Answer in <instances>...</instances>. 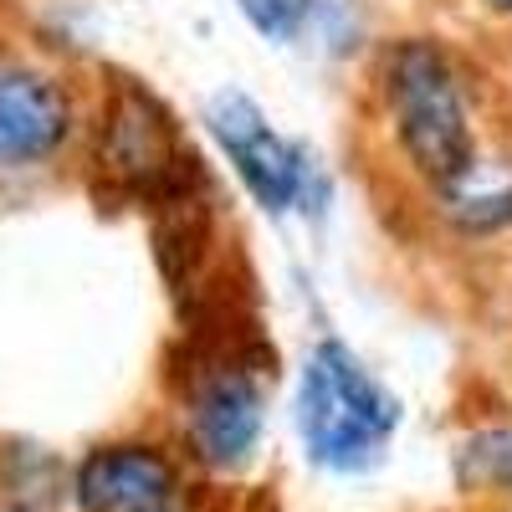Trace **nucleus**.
I'll return each mask as SVG.
<instances>
[{
	"label": "nucleus",
	"mask_w": 512,
	"mask_h": 512,
	"mask_svg": "<svg viewBox=\"0 0 512 512\" xmlns=\"http://www.w3.org/2000/svg\"><path fill=\"white\" fill-rule=\"evenodd\" d=\"M456 482L472 497H512V425H487L461 441Z\"/></svg>",
	"instance_id": "nucleus-9"
},
{
	"label": "nucleus",
	"mask_w": 512,
	"mask_h": 512,
	"mask_svg": "<svg viewBox=\"0 0 512 512\" xmlns=\"http://www.w3.org/2000/svg\"><path fill=\"white\" fill-rule=\"evenodd\" d=\"M82 134V103L62 72L11 62L0 67V169L57 164Z\"/></svg>",
	"instance_id": "nucleus-6"
},
{
	"label": "nucleus",
	"mask_w": 512,
	"mask_h": 512,
	"mask_svg": "<svg viewBox=\"0 0 512 512\" xmlns=\"http://www.w3.org/2000/svg\"><path fill=\"white\" fill-rule=\"evenodd\" d=\"M180 466L149 441L93 446L72 472L77 512H164L180 507Z\"/></svg>",
	"instance_id": "nucleus-7"
},
{
	"label": "nucleus",
	"mask_w": 512,
	"mask_h": 512,
	"mask_svg": "<svg viewBox=\"0 0 512 512\" xmlns=\"http://www.w3.org/2000/svg\"><path fill=\"white\" fill-rule=\"evenodd\" d=\"M180 420L205 472H241L267 431V369L231 344L200 349L180 390Z\"/></svg>",
	"instance_id": "nucleus-5"
},
{
	"label": "nucleus",
	"mask_w": 512,
	"mask_h": 512,
	"mask_svg": "<svg viewBox=\"0 0 512 512\" xmlns=\"http://www.w3.org/2000/svg\"><path fill=\"white\" fill-rule=\"evenodd\" d=\"M400 400L384 390V379L344 344V338H318L297 369L292 420L303 451L323 472H369L384 446L400 431Z\"/></svg>",
	"instance_id": "nucleus-3"
},
{
	"label": "nucleus",
	"mask_w": 512,
	"mask_h": 512,
	"mask_svg": "<svg viewBox=\"0 0 512 512\" xmlns=\"http://www.w3.org/2000/svg\"><path fill=\"white\" fill-rule=\"evenodd\" d=\"M88 169L108 195L154 210L190 200L200 185V154L175 108L139 77H113L103 88L88 128Z\"/></svg>",
	"instance_id": "nucleus-2"
},
{
	"label": "nucleus",
	"mask_w": 512,
	"mask_h": 512,
	"mask_svg": "<svg viewBox=\"0 0 512 512\" xmlns=\"http://www.w3.org/2000/svg\"><path fill=\"white\" fill-rule=\"evenodd\" d=\"M164 512H180V507H164Z\"/></svg>",
	"instance_id": "nucleus-13"
},
{
	"label": "nucleus",
	"mask_w": 512,
	"mask_h": 512,
	"mask_svg": "<svg viewBox=\"0 0 512 512\" xmlns=\"http://www.w3.org/2000/svg\"><path fill=\"white\" fill-rule=\"evenodd\" d=\"M205 139L216 144L221 164L236 175L241 195L262 210L267 221L287 216H323L328 210V175L308 144L287 139L282 128L267 118V108L241 88L210 93L200 108Z\"/></svg>",
	"instance_id": "nucleus-4"
},
{
	"label": "nucleus",
	"mask_w": 512,
	"mask_h": 512,
	"mask_svg": "<svg viewBox=\"0 0 512 512\" xmlns=\"http://www.w3.org/2000/svg\"><path fill=\"white\" fill-rule=\"evenodd\" d=\"M231 6L267 47H292L323 21L328 0H231Z\"/></svg>",
	"instance_id": "nucleus-10"
},
{
	"label": "nucleus",
	"mask_w": 512,
	"mask_h": 512,
	"mask_svg": "<svg viewBox=\"0 0 512 512\" xmlns=\"http://www.w3.org/2000/svg\"><path fill=\"white\" fill-rule=\"evenodd\" d=\"M369 113L384 154L425 195L451 190L482 159V108L472 62L441 31H395L369 62Z\"/></svg>",
	"instance_id": "nucleus-1"
},
{
	"label": "nucleus",
	"mask_w": 512,
	"mask_h": 512,
	"mask_svg": "<svg viewBox=\"0 0 512 512\" xmlns=\"http://www.w3.org/2000/svg\"><path fill=\"white\" fill-rule=\"evenodd\" d=\"M6 512H41L36 502H16V507H6Z\"/></svg>",
	"instance_id": "nucleus-12"
},
{
	"label": "nucleus",
	"mask_w": 512,
	"mask_h": 512,
	"mask_svg": "<svg viewBox=\"0 0 512 512\" xmlns=\"http://www.w3.org/2000/svg\"><path fill=\"white\" fill-rule=\"evenodd\" d=\"M425 205H431V216L441 221L451 241L487 246V241L512 236V154L482 149V159L451 190L425 195Z\"/></svg>",
	"instance_id": "nucleus-8"
},
{
	"label": "nucleus",
	"mask_w": 512,
	"mask_h": 512,
	"mask_svg": "<svg viewBox=\"0 0 512 512\" xmlns=\"http://www.w3.org/2000/svg\"><path fill=\"white\" fill-rule=\"evenodd\" d=\"M472 6H477L487 21H497V26H512V0H472Z\"/></svg>",
	"instance_id": "nucleus-11"
}]
</instances>
